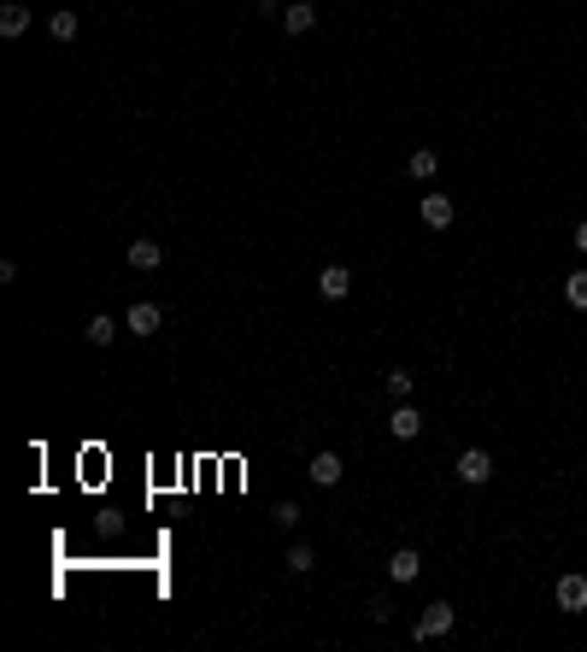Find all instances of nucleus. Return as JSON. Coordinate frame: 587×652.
I'll return each mask as SVG.
<instances>
[{"instance_id": "f257e3e1", "label": "nucleus", "mask_w": 587, "mask_h": 652, "mask_svg": "<svg viewBox=\"0 0 587 652\" xmlns=\"http://www.w3.org/2000/svg\"><path fill=\"white\" fill-rule=\"evenodd\" d=\"M452 623H459V611H452L447 599H434V606H423L418 623H411V640H434V635H447Z\"/></svg>"}, {"instance_id": "f03ea898", "label": "nucleus", "mask_w": 587, "mask_h": 652, "mask_svg": "<svg viewBox=\"0 0 587 652\" xmlns=\"http://www.w3.org/2000/svg\"><path fill=\"white\" fill-rule=\"evenodd\" d=\"M493 476V458L482 453V447H470V453H459V483L464 488H482Z\"/></svg>"}, {"instance_id": "7ed1b4c3", "label": "nucleus", "mask_w": 587, "mask_h": 652, "mask_svg": "<svg viewBox=\"0 0 587 652\" xmlns=\"http://www.w3.org/2000/svg\"><path fill=\"white\" fill-rule=\"evenodd\" d=\"M159 324H165V312H159L153 300H136V306H129V318H124L129 335H159Z\"/></svg>"}, {"instance_id": "20e7f679", "label": "nucleus", "mask_w": 587, "mask_h": 652, "mask_svg": "<svg viewBox=\"0 0 587 652\" xmlns=\"http://www.w3.org/2000/svg\"><path fill=\"white\" fill-rule=\"evenodd\" d=\"M388 435H393V441H418V435H423V417H418V406H411V400H400V406H393Z\"/></svg>"}, {"instance_id": "39448f33", "label": "nucleus", "mask_w": 587, "mask_h": 652, "mask_svg": "<svg viewBox=\"0 0 587 652\" xmlns=\"http://www.w3.org/2000/svg\"><path fill=\"white\" fill-rule=\"evenodd\" d=\"M552 599H558V611H587V576H558V588H552Z\"/></svg>"}, {"instance_id": "423d86ee", "label": "nucleus", "mask_w": 587, "mask_h": 652, "mask_svg": "<svg viewBox=\"0 0 587 652\" xmlns=\"http://www.w3.org/2000/svg\"><path fill=\"white\" fill-rule=\"evenodd\" d=\"M318 294L323 300H347L352 294V270L347 265H323L318 270Z\"/></svg>"}, {"instance_id": "0eeeda50", "label": "nucleus", "mask_w": 587, "mask_h": 652, "mask_svg": "<svg viewBox=\"0 0 587 652\" xmlns=\"http://www.w3.org/2000/svg\"><path fill=\"white\" fill-rule=\"evenodd\" d=\"M159 265H165V247L153 235H136L129 242V270H159Z\"/></svg>"}, {"instance_id": "6e6552de", "label": "nucleus", "mask_w": 587, "mask_h": 652, "mask_svg": "<svg viewBox=\"0 0 587 652\" xmlns=\"http://www.w3.org/2000/svg\"><path fill=\"white\" fill-rule=\"evenodd\" d=\"M24 29H29V6H24V0H6V6H0V36L18 42Z\"/></svg>"}, {"instance_id": "1a4fd4ad", "label": "nucleus", "mask_w": 587, "mask_h": 652, "mask_svg": "<svg viewBox=\"0 0 587 652\" xmlns=\"http://www.w3.org/2000/svg\"><path fill=\"white\" fill-rule=\"evenodd\" d=\"M452 218H459V206H452L447 194H423V224L429 229H447Z\"/></svg>"}, {"instance_id": "9d476101", "label": "nucleus", "mask_w": 587, "mask_h": 652, "mask_svg": "<svg viewBox=\"0 0 587 652\" xmlns=\"http://www.w3.org/2000/svg\"><path fill=\"white\" fill-rule=\"evenodd\" d=\"M341 476H347V465H341V453H318V458H311V483H318V488H335Z\"/></svg>"}, {"instance_id": "9b49d317", "label": "nucleus", "mask_w": 587, "mask_h": 652, "mask_svg": "<svg viewBox=\"0 0 587 652\" xmlns=\"http://www.w3.org/2000/svg\"><path fill=\"white\" fill-rule=\"evenodd\" d=\"M388 576H393V582H418V576H423V558H418V547H400V553L388 558Z\"/></svg>"}, {"instance_id": "f8f14e48", "label": "nucleus", "mask_w": 587, "mask_h": 652, "mask_svg": "<svg viewBox=\"0 0 587 652\" xmlns=\"http://www.w3.org/2000/svg\"><path fill=\"white\" fill-rule=\"evenodd\" d=\"M311 24H318V6H311V0H294L288 12H282V29H288V36H306Z\"/></svg>"}, {"instance_id": "ddd939ff", "label": "nucleus", "mask_w": 587, "mask_h": 652, "mask_svg": "<svg viewBox=\"0 0 587 652\" xmlns=\"http://www.w3.org/2000/svg\"><path fill=\"white\" fill-rule=\"evenodd\" d=\"M434 170H441V153H434V147H418V153L406 159V177H411V183H429Z\"/></svg>"}, {"instance_id": "4468645a", "label": "nucleus", "mask_w": 587, "mask_h": 652, "mask_svg": "<svg viewBox=\"0 0 587 652\" xmlns=\"http://www.w3.org/2000/svg\"><path fill=\"white\" fill-rule=\"evenodd\" d=\"M83 335L95 341V347H112V341H118V318H112V312H95V318H88V329H83Z\"/></svg>"}, {"instance_id": "2eb2a0df", "label": "nucleus", "mask_w": 587, "mask_h": 652, "mask_svg": "<svg viewBox=\"0 0 587 652\" xmlns=\"http://www.w3.org/2000/svg\"><path fill=\"white\" fill-rule=\"evenodd\" d=\"M282 565H288V576H311V565H318V553H311L306 541H294V547H288V558H282Z\"/></svg>"}, {"instance_id": "dca6fc26", "label": "nucleus", "mask_w": 587, "mask_h": 652, "mask_svg": "<svg viewBox=\"0 0 587 652\" xmlns=\"http://www.w3.org/2000/svg\"><path fill=\"white\" fill-rule=\"evenodd\" d=\"M382 383H388V394H393V400H411V388H418V376H411L406 365H393L388 376H382Z\"/></svg>"}, {"instance_id": "f3484780", "label": "nucleus", "mask_w": 587, "mask_h": 652, "mask_svg": "<svg viewBox=\"0 0 587 652\" xmlns=\"http://www.w3.org/2000/svg\"><path fill=\"white\" fill-rule=\"evenodd\" d=\"M77 29H83V24H77V12H54V18H47V36H54V42H77Z\"/></svg>"}, {"instance_id": "a211bd4d", "label": "nucleus", "mask_w": 587, "mask_h": 652, "mask_svg": "<svg viewBox=\"0 0 587 652\" xmlns=\"http://www.w3.org/2000/svg\"><path fill=\"white\" fill-rule=\"evenodd\" d=\"M564 294H570V306H575V312H587V270L564 276Z\"/></svg>"}, {"instance_id": "6ab92c4d", "label": "nucleus", "mask_w": 587, "mask_h": 652, "mask_svg": "<svg viewBox=\"0 0 587 652\" xmlns=\"http://www.w3.org/2000/svg\"><path fill=\"white\" fill-rule=\"evenodd\" d=\"M270 524H277V529H294V524H300V506H294V499H277V511H270Z\"/></svg>"}, {"instance_id": "aec40b11", "label": "nucleus", "mask_w": 587, "mask_h": 652, "mask_svg": "<svg viewBox=\"0 0 587 652\" xmlns=\"http://www.w3.org/2000/svg\"><path fill=\"white\" fill-rule=\"evenodd\" d=\"M364 611H370V623H388V617H393V599H382V594H376Z\"/></svg>"}, {"instance_id": "412c9836", "label": "nucleus", "mask_w": 587, "mask_h": 652, "mask_svg": "<svg viewBox=\"0 0 587 652\" xmlns=\"http://www.w3.org/2000/svg\"><path fill=\"white\" fill-rule=\"evenodd\" d=\"M575 253H587V218L575 224Z\"/></svg>"}]
</instances>
